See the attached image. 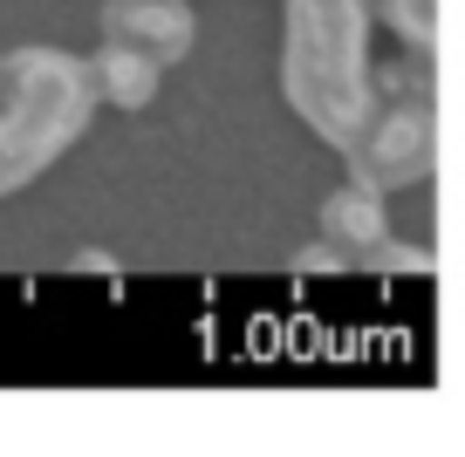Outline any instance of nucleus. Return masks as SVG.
<instances>
[{"label": "nucleus", "instance_id": "f257e3e1", "mask_svg": "<svg viewBox=\"0 0 465 457\" xmlns=\"http://www.w3.org/2000/svg\"><path fill=\"white\" fill-rule=\"evenodd\" d=\"M281 89L315 137L342 151L370 116V0H288Z\"/></svg>", "mask_w": 465, "mask_h": 457}, {"label": "nucleus", "instance_id": "f03ea898", "mask_svg": "<svg viewBox=\"0 0 465 457\" xmlns=\"http://www.w3.org/2000/svg\"><path fill=\"white\" fill-rule=\"evenodd\" d=\"M96 75L69 48H15L0 55V199L48 171L96 116Z\"/></svg>", "mask_w": 465, "mask_h": 457}, {"label": "nucleus", "instance_id": "7ed1b4c3", "mask_svg": "<svg viewBox=\"0 0 465 457\" xmlns=\"http://www.w3.org/2000/svg\"><path fill=\"white\" fill-rule=\"evenodd\" d=\"M377 96H370V116L356 123V137L342 143L349 178L370 191H404L418 178H431L438 158V123H431V55L424 48H404L397 62L370 69Z\"/></svg>", "mask_w": 465, "mask_h": 457}, {"label": "nucleus", "instance_id": "20e7f679", "mask_svg": "<svg viewBox=\"0 0 465 457\" xmlns=\"http://www.w3.org/2000/svg\"><path fill=\"white\" fill-rule=\"evenodd\" d=\"M103 42H124L137 55H151L158 69L192 55L199 42V21H192L185 0H110L103 7Z\"/></svg>", "mask_w": 465, "mask_h": 457}, {"label": "nucleus", "instance_id": "39448f33", "mask_svg": "<svg viewBox=\"0 0 465 457\" xmlns=\"http://www.w3.org/2000/svg\"><path fill=\"white\" fill-rule=\"evenodd\" d=\"M322 246L342 259H377L383 246H391V219H383V191L356 185L349 178L342 191H329L322 199Z\"/></svg>", "mask_w": 465, "mask_h": 457}, {"label": "nucleus", "instance_id": "423d86ee", "mask_svg": "<svg viewBox=\"0 0 465 457\" xmlns=\"http://www.w3.org/2000/svg\"><path fill=\"white\" fill-rule=\"evenodd\" d=\"M89 75H96V96L116 102V110H151V102H158V62L124 48V42H103L96 62H89Z\"/></svg>", "mask_w": 465, "mask_h": 457}, {"label": "nucleus", "instance_id": "0eeeda50", "mask_svg": "<svg viewBox=\"0 0 465 457\" xmlns=\"http://www.w3.org/2000/svg\"><path fill=\"white\" fill-rule=\"evenodd\" d=\"M377 7H383V21L397 28V42L431 55V42H438V0H377Z\"/></svg>", "mask_w": 465, "mask_h": 457}]
</instances>
